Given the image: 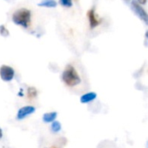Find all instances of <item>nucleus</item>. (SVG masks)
<instances>
[{
    "label": "nucleus",
    "mask_w": 148,
    "mask_h": 148,
    "mask_svg": "<svg viewBox=\"0 0 148 148\" xmlns=\"http://www.w3.org/2000/svg\"><path fill=\"white\" fill-rule=\"evenodd\" d=\"M96 98H97V93L93 92H90L80 97V102L82 104H87V103L93 101Z\"/></svg>",
    "instance_id": "nucleus-7"
},
{
    "label": "nucleus",
    "mask_w": 148,
    "mask_h": 148,
    "mask_svg": "<svg viewBox=\"0 0 148 148\" xmlns=\"http://www.w3.org/2000/svg\"><path fill=\"white\" fill-rule=\"evenodd\" d=\"M12 21L14 24L27 28L31 22V12L27 9H19L12 15Z\"/></svg>",
    "instance_id": "nucleus-2"
},
{
    "label": "nucleus",
    "mask_w": 148,
    "mask_h": 148,
    "mask_svg": "<svg viewBox=\"0 0 148 148\" xmlns=\"http://www.w3.org/2000/svg\"><path fill=\"white\" fill-rule=\"evenodd\" d=\"M41 7H47V8H53L57 6V2L55 0H42L38 5Z\"/></svg>",
    "instance_id": "nucleus-9"
},
{
    "label": "nucleus",
    "mask_w": 148,
    "mask_h": 148,
    "mask_svg": "<svg viewBox=\"0 0 148 148\" xmlns=\"http://www.w3.org/2000/svg\"><path fill=\"white\" fill-rule=\"evenodd\" d=\"M59 3L64 7H71L72 5V0H59Z\"/></svg>",
    "instance_id": "nucleus-13"
},
{
    "label": "nucleus",
    "mask_w": 148,
    "mask_h": 148,
    "mask_svg": "<svg viewBox=\"0 0 148 148\" xmlns=\"http://www.w3.org/2000/svg\"><path fill=\"white\" fill-rule=\"evenodd\" d=\"M2 137H3V131H2L1 128H0V139L2 138Z\"/></svg>",
    "instance_id": "nucleus-15"
},
{
    "label": "nucleus",
    "mask_w": 148,
    "mask_h": 148,
    "mask_svg": "<svg viewBox=\"0 0 148 148\" xmlns=\"http://www.w3.org/2000/svg\"><path fill=\"white\" fill-rule=\"evenodd\" d=\"M61 128H62L61 124H60V122H58V121H54V122H52V124H51V132H54V133H57V132H60V131H61Z\"/></svg>",
    "instance_id": "nucleus-10"
},
{
    "label": "nucleus",
    "mask_w": 148,
    "mask_h": 148,
    "mask_svg": "<svg viewBox=\"0 0 148 148\" xmlns=\"http://www.w3.org/2000/svg\"><path fill=\"white\" fill-rule=\"evenodd\" d=\"M61 79L63 82L67 86H70V87L76 86L81 82V79L79 75L78 71L71 64H68L65 67V69L62 72Z\"/></svg>",
    "instance_id": "nucleus-1"
},
{
    "label": "nucleus",
    "mask_w": 148,
    "mask_h": 148,
    "mask_svg": "<svg viewBox=\"0 0 148 148\" xmlns=\"http://www.w3.org/2000/svg\"><path fill=\"white\" fill-rule=\"evenodd\" d=\"M0 35L3 37H8L10 35L9 31L6 29L5 25H0Z\"/></svg>",
    "instance_id": "nucleus-12"
},
{
    "label": "nucleus",
    "mask_w": 148,
    "mask_h": 148,
    "mask_svg": "<svg viewBox=\"0 0 148 148\" xmlns=\"http://www.w3.org/2000/svg\"><path fill=\"white\" fill-rule=\"evenodd\" d=\"M145 146H146V148H148V141L146 142V145H145Z\"/></svg>",
    "instance_id": "nucleus-19"
},
{
    "label": "nucleus",
    "mask_w": 148,
    "mask_h": 148,
    "mask_svg": "<svg viewBox=\"0 0 148 148\" xmlns=\"http://www.w3.org/2000/svg\"><path fill=\"white\" fill-rule=\"evenodd\" d=\"M58 117V113L56 112H46L43 115V121L45 123H51L54 122L56 118Z\"/></svg>",
    "instance_id": "nucleus-8"
},
{
    "label": "nucleus",
    "mask_w": 148,
    "mask_h": 148,
    "mask_svg": "<svg viewBox=\"0 0 148 148\" xmlns=\"http://www.w3.org/2000/svg\"><path fill=\"white\" fill-rule=\"evenodd\" d=\"M124 2H125V3H126V4H128V3L130 2V0H124Z\"/></svg>",
    "instance_id": "nucleus-17"
},
{
    "label": "nucleus",
    "mask_w": 148,
    "mask_h": 148,
    "mask_svg": "<svg viewBox=\"0 0 148 148\" xmlns=\"http://www.w3.org/2000/svg\"><path fill=\"white\" fill-rule=\"evenodd\" d=\"M131 8L134 14L138 16L141 21H143L146 25H148V13L142 8V6L136 1V0H132L131 3Z\"/></svg>",
    "instance_id": "nucleus-3"
},
{
    "label": "nucleus",
    "mask_w": 148,
    "mask_h": 148,
    "mask_svg": "<svg viewBox=\"0 0 148 148\" xmlns=\"http://www.w3.org/2000/svg\"><path fill=\"white\" fill-rule=\"evenodd\" d=\"M27 96L29 99H32L38 96V91L35 87H29L27 90Z\"/></svg>",
    "instance_id": "nucleus-11"
},
{
    "label": "nucleus",
    "mask_w": 148,
    "mask_h": 148,
    "mask_svg": "<svg viewBox=\"0 0 148 148\" xmlns=\"http://www.w3.org/2000/svg\"><path fill=\"white\" fill-rule=\"evenodd\" d=\"M145 38L148 39V31H146V32H145Z\"/></svg>",
    "instance_id": "nucleus-16"
},
{
    "label": "nucleus",
    "mask_w": 148,
    "mask_h": 148,
    "mask_svg": "<svg viewBox=\"0 0 148 148\" xmlns=\"http://www.w3.org/2000/svg\"><path fill=\"white\" fill-rule=\"evenodd\" d=\"M138 3L140 5H145L146 4V0H138Z\"/></svg>",
    "instance_id": "nucleus-14"
},
{
    "label": "nucleus",
    "mask_w": 148,
    "mask_h": 148,
    "mask_svg": "<svg viewBox=\"0 0 148 148\" xmlns=\"http://www.w3.org/2000/svg\"><path fill=\"white\" fill-rule=\"evenodd\" d=\"M50 148H58V146H57V145H53V146H51V147H50Z\"/></svg>",
    "instance_id": "nucleus-18"
},
{
    "label": "nucleus",
    "mask_w": 148,
    "mask_h": 148,
    "mask_svg": "<svg viewBox=\"0 0 148 148\" xmlns=\"http://www.w3.org/2000/svg\"><path fill=\"white\" fill-rule=\"evenodd\" d=\"M87 17H88V19H89V23H90V27H91V29H94L95 27H97V26L99 25L100 21L96 18L95 12H94V10H93V9H92V10H90V11L88 12Z\"/></svg>",
    "instance_id": "nucleus-6"
},
{
    "label": "nucleus",
    "mask_w": 148,
    "mask_h": 148,
    "mask_svg": "<svg viewBox=\"0 0 148 148\" xmlns=\"http://www.w3.org/2000/svg\"><path fill=\"white\" fill-rule=\"evenodd\" d=\"M15 76V71L9 65H2L0 67V78L5 82L12 81Z\"/></svg>",
    "instance_id": "nucleus-4"
},
{
    "label": "nucleus",
    "mask_w": 148,
    "mask_h": 148,
    "mask_svg": "<svg viewBox=\"0 0 148 148\" xmlns=\"http://www.w3.org/2000/svg\"><path fill=\"white\" fill-rule=\"evenodd\" d=\"M36 111V108L34 106H23L21 107L17 114V119L18 120H22L24 119H25L26 117L32 115V113H34Z\"/></svg>",
    "instance_id": "nucleus-5"
}]
</instances>
